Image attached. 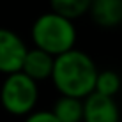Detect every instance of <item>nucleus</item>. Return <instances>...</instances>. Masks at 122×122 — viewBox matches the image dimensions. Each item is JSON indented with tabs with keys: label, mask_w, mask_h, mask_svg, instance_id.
Here are the masks:
<instances>
[{
	"label": "nucleus",
	"mask_w": 122,
	"mask_h": 122,
	"mask_svg": "<svg viewBox=\"0 0 122 122\" xmlns=\"http://www.w3.org/2000/svg\"><path fill=\"white\" fill-rule=\"evenodd\" d=\"M97 66L87 53L80 50H67L55 57L51 80L60 94L87 97L96 90Z\"/></svg>",
	"instance_id": "1"
},
{
	"label": "nucleus",
	"mask_w": 122,
	"mask_h": 122,
	"mask_svg": "<svg viewBox=\"0 0 122 122\" xmlns=\"http://www.w3.org/2000/svg\"><path fill=\"white\" fill-rule=\"evenodd\" d=\"M32 41L37 48L57 57L74 48L76 28L73 20L67 16H62L55 11L44 12L32 25Z\"/></svg>",
	"instance_id": "2"
},
{
	"label": "nucleus",
	"mask_w": 122,
	"mask_h": 122,
	"mask_svg": "<svg viewBox=\"0 0 122 122\" xmlns=\"http://www.w3.org/2000/svg\"><path fill=\"white\" fill-rule=\"evenodd\" d=\"M39 97L37 81L23 71L7 74L0 89V104L11 115H28Z\"/></svg>",
	"instance_id": "3"
},
{
	"label": "nucleus",
	"mask_w": 122,
	"mask_h": 122,
	"mask_svg": "<svg viewBox=\"0 0 122 122\" xmlns=\"http://www.w3.org/2000/svg\"><path fill=\"white\" fill-rule=\"evenodd\" d=\"M27 51V44L16 32L0 28V73L11 74L21 71Z\"/></svg>",
	"instance_id": "4"
},
{
	"label": "nucleus",
	"mask_w": 122,
	"mask_h": 122,
	"mask_svg": "<svg viewBox=\"0 0 122 122\" xmlns=\"http://www.w3.org/2000/svg\"><path fill=\"white\" fill-rule=\"evenodd\" d=\"M83 122H120V110L113 96L94 90L83 97Z\"/></svg>",
	"instance_id": "5"
},
{
	"label": "nucleus",
	"mask_w": 122,
	"mask_h": 122,
	"mask_svg": "<svg viewBox=\"0 0 122 122\" xmlns=\"http://www.w3.org/2000/svg\"><path fill=\"white\" fill-rule=\"evenodd\" d=\"M53 66H55V55H51V53H48L36 46L34 50L27 51L21 71L27 73L30 78H34L36 81H39V80L51 78Z\"/></svg>",
	"instance_id": "6"
},
{
	"label": "nucleus",
	"mask_w": 122,
	"mask_h": 122,
	"mask_svg": "<svg viewBox=\"0 0 122 122\" xmlns=\"http://www.w3.org/2000/svg\"><path fill=\"white\" fill-rule=\"evenodd\" d=\"M90 18L103 28H113L122 23V0H92Z\"/></svg>",
	"instance_id": "7"
},
{
	"label": "nucleus",
	"mask_w": 122,
	"mask_h": 122,
	"mask_svg": "<svg viewBox=\"0 0 122 122\" xmlns=\"http://www.w3.org/2000/svg\"><path fill=\"white\" fill-rule=\"evenodd\" d=\"M53 113L60 122H81L83 120V99L62 94L53 104Z\"/></svg>",
	"instance_id": "8"
},
{
	"label": "nucleus",
	"mask_w": 122,
	"mask_h": 122,
	"mask_svg": "<svg viewBox=\"0 0 122 122\" xmlns=\"http://www.w3.org/2000/svg\"><path fill=\"white\" fill-rule=\"evenodd\" d=\"M90 4L92 0H50L51 11L67 16L71 20H76L81 14H85L90 9Z\"/></svg>",
	"instance_id": "9"
},
{
	"label": "nucleus",
	"mask_w": 122,
	"mask_h": 122,
	"mask_svg": "<svg viewBox=\"0 0 122 122\" xmlns=\"http://www.w3.org/2000/svg\"><path fill=\"white\" fill-rule=\"evenodd\" d=\"M120 76L112 69L106 71H99L97 73V80H96V90L101 92V94H106V96H113L120 90Z\"/></svg>",
	"instance_id": "10"
},
{
	"label": "nucleus",
	"mask_w": 122,
	"mask_h": 122,
	"mask_svg": "<svg viewBox=\"0 0 122 122\" xmlns=\"http://www.w3.org/2000/svg\"><path fill=\"white\" fill-rule=\"evenodd\" d=\"M25 122H60V120L55 117L53 112H34L28 113Z\"/></svg>",
	"instance_id": "11"
}]
</instances>
